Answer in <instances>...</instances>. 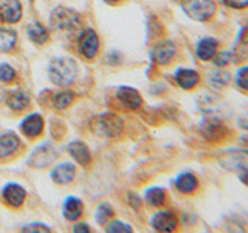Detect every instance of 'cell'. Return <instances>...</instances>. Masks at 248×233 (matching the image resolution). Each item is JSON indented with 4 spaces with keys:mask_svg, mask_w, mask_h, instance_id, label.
<instances>
[{
    "mask_svg": "<svg viewBox=\"0 0 248 233\" xmlns=\"http://www.w3.org/2000/svg\"><path fill=\"white\" fill-rule=\"evenodd\" d=\"M51 27L54 30H61L67 34H72L81 27V17L76 11L70 8L59 6L51 13Z\"/></svg>",
    "mask_w": 248,
    "mask_h": 233,
    "instance_id": "cell-4",
    "label": "cell"
},
{
    "mask_svg": "<svg viewBox=\"0 0 248 233\" xmlns=\"http://www.w3.org/2000/svg\"><path fill=\"white\" fill-rule=\"evenodd\" d=\"M183 13L194 22H209L217 13V3L214 0H180Z\"/></svg>",
    "mask_w": 248,
    "mask_h": 233,
    "instance_id": "cell-1",
    "label": "cell"
},
{
    "mask_svg": "<svg viewBox=\"0 0 248 233\" xmlns=\"http://www.w3.org/2000/svg\"><path fill=\"white\" fill-rule=\"evenodd\" d=\"M151 225L158 232H172L177 229V216L172 212H157L151 219Z\"/></svg>",
    "mask_w": 248,
    "mask_h": 233,
    "instance_id": "cell-9",
    "label": "cell"
},
{
    "mask_svg": "<svg viewBox=\"0 0 248 233\" xmlns=\"http://www.w3.org/2000/svg\"><path fill=\"white\" fill-rule=\"evenodd\" d=\"M22 132L28 137H36L42 132L44 129V120L41 115L33 114V115H28L25 120L22 121Z\"/></svg>",
    "mask_w": 248,
    "mask_h": 233,
    "instance_id": "cell-16",
    "label": "cell"
},
{
    "mask_svg": "<svg viewBox=\"0 0 248 233\" xmlns=\"http://www.w3.org/2000/svg\"><path fill=\"white\" fill-rule=\"evenodd\" d=\"M144 199L151 207H161L166 200V193L160 186H154V188H149L146 191Z\"/></svg>",
    "mask_w": 248,
    "mask_h": 233,
    "instance_id": "cell-23",
    "label": "cell"
},
{
    "mask_svg": "<svg viewBox=\"0 0 248 233\" xmlns=\"http://www.w3.org/2000/svg\"><path fill=\"white\" fill-rule=\"evenodd\" d=\"M23 232H50V227L44 224H30L23 227Z\"/></svg>",
    "mask_w": 248,
    "mask_h": 233,
    "instance_id": "cell-34",
    "label": "cell"
},
{
    "mask_svg": "<svg viewBox=\"0 0 248 233\" xmlns=\"http://www.w3.org/2000/svg\"><path fill=\"white\" fill-rule=\"evenodd\" d=\"M213 62L216 67L219 68H225L227 66H230L231 62H234V54H232L231 50H223V51H217L216 56L213 58Z\"/></svg>",
    "mask_w": 248,
    "mask_h": 233,
    "instance_id": "cell-27",
    "label": "cell"
},
{
    "mask_svg": "<svg viewBox=\"0 0 248 233\" xmlns=\"http://www.w3.org/2000/svg\"><path fill=\"white\" fill-rule=\"evenodd\" d=\"M16 41H17V36H16L14 31L0 28V53L11 50L16 45Z\"/></svg>",
    "mask_w": 248,
    "mask_h": 233,
    "instance_id": "cell-26",
    "label": "cell"
},
{
    "mask_svg": "<svg viewBox=\"0 0 248 233\" xmlns=\"http://www.w3.org/2000/svg\"><path fill=\"white\" fill-rule=\"evenodd\" d=\"M98 131L106 137H115L121 132V120L112 114L103 115L98 118Z\"/></svg>",
    "mask_w": 248,
    "mask_h": 233,
    "instance_id": "cell-11",
    "label": "cell"
},
{
    "mask_svg": "<svg viewBox=\"0 0 248 233\" xmlns=\"http://www.w3.org/2000/svg\"><path fill=\"white\" fill-rule=\"evenodd\" d=\"M76 233H89L90 232V229H89V225L87 224H78V225H75V229H73Z\"/></svg>",
    "mask_w": 248,
    "mask_h": 233,
    "instance_id": "cell-35",
    "label": "cell"
},
{
    "mask_svg": "<svg viewBox=\"0 0 248 233\" xmlns=\"http://www.w3.org/2000/svg\"><path fill=\"white\" fill-rule=\"evenodd\" d=\"M230 81H231V75L228 70H225V68H217L208 73V84L214 89L227 87Z\"/></svg>",
    "mask_w": 248,
    "mask_h": 233,
    "instance_id": "cell-19",
    "label": "cell"
},
{
    "mask_svg": "<svg viewBox=\"0 0 248 233\" xmlns=\"http://www.w3.org/2000/svg\"><path fill=\"white\" fill-rule=\"evenodd\" d=\"M113 212H112V208L108 204H101L96 210V219H98V224H106L108 219L112 217Z\"/></svg>",
    "mask_w": 248,
    "mask_h": 233,
    "instance_id": "cell-30",
    "label": "cell"
},
{
    "mask_svg": "<svg viewBox=\"0 0 248 233\" xmlns=\"http://www.w3.org/2000/svg\"><path fill=\"white\" fill-rule=\"evenodd\" d=\"M73 101V93L70 92H61V93H56V95L53 97V103L58 109H65L72 104Z\"/></svg>",
    "mask_w": 248,
    "mask_h": 233,
    "instance_id": "cell-29",
    "label": "cell"
},
{
    "mask_svg": "<svg viewBox=\"0 0 248 233\" xmlns=\"http://www.w3.org/2000/svg\"><path fill=\"white\" fill-rule=\"evenodd\" d=\"M174 80L178 84V87H182L183 90H192L199 85L200 75L192 68H177L174 73Z\"/></svg>",
    "mask_w": 248,
    "mask_h": 233,
    "instance_id": "cell-7",
    "label": "cell"
},
{
    "mask_svg": "<svg viewBox=\"0 0 248 233\" xmlns=\"http://www.w3.org/2000/svg\"><path fill=\"white\" fill-rule=\"evenodd\" d=\"M234 83L236 85L244 92H248V67H239L236 70V76H234Z\"/></svg>",
    "mask_w": 248,
    "mask_h": 233,
    "instance_id": "cell-28",
    "label": "cell"
},
{
    "mask_svg": "<svg viewBox=\"0 0 248 233\" xmlns=\"http://www.w3.org/2000/svg\"><path fill=\"white\" fill-rule=\"evenodd\" d=\"M107 232L110 233H116V232H132V227L124 222H120V221H113L110 225H107Z\"/></svg>",
    "mask_w": 248,
    "mask_h": 233,
    "instance_id": "cell-33",
    "label": "cell"
},
{
    "mask_svg": "<svg viewBox=\"0 0 248 233\" xmlns=\"http://www.w3.org/2000/svg\"><path fill=\"white\" fill-rule=\"evenodd\" d=\"M239 181L242 182L245 186H248V171H244V173H239Z\"/></svg>",
    "mask_w": 248,
    "mask_h": 233,
    "instance_id": "cell-36",
    "label": "cell"
},
{
    "mask_svg": "<svg viewBox=\"0 0 248 233\" xmlns=\"http://www.w3.org/2000/svg\"><path fill=\"white\" fill-rule=\"evenodd\" d=\"M175 53H177L175 44L170 41H166V42L155 45L151 51V56H152V61L157 62L158 66H166L175 58Z\"/></svg>",
    "mask_w": 248,
    "mask_h": 233,
    "instance_id": "cell-6",
    "label": "cell"
},
{
    "mask_svg": "<svg viewBox=\"0 0 248 233\" xmlns=\"http://www.w3.org/2000/svg\"><path fill=\"white\" fill-rule=\"evenodd\" d=\"M118 100L126 106L127 109H138L143 104L141 95L138 93V90L132 89V87H120L118 89Z\"/></svg>",
    "mask_w": 248,
    "mask_h": 233,
    "instance_id": "cell-15",
    "label": "cell"
},
{
    "mask_svg": "<svg viewBox=\"0 0 248 233\" xmlns=\"http://www.w3.org/2000/svg\"><path fill=\"white\" fill-rule=\"evenodd\" d=\"M68 152L73 155L75 160L76 162H79L81 165H89L92 157H90V151H89V148L85 146L84 143L81 142H73V143H70L68 146Z\"/></svg>",
    "mask_w": 248,
    "mask_h": 233,
    "instance_id": "cell-20",
    "label": "cell"
},
{
    "mask_svg": "<svg viewBox=\"0 0 248 233\" xmlns=\"http://www.w3.org/2000/svg\"><path fill=\"white\" fill-rule=\"evenodd\" d=\"M220 2L230 8V10H234V11H242L248 8V0H220Z\"/></svg>",
    "mask_w": 248,
    "mask_h": 233,
    "instance_id": "cell-31",
    "label": "cell"
},
{
    "mask_svg": "<svg viewBox=\"0 0 248 233\" xmlns=\"http://www.w3.org/2000/svg\"><path fill=\"white\" fill-rule=\"evenodd\" d=\"M64 216L68 221H75L81 216L82 213V202L78 198H68L64 204Z\"/></svg>",
    "mask_w": 248,
    "mask_h": 233,
    "instance_id": "cell-21",
    "label": "cell"
},
{
    "mask_svg": "<svg viewBox=\"0 0 248 233\" xmlns=\"http://www.w3.org/2000/svg\"><path fill=\"white\" fill-rule=\"evenodd\" d=\"M50 80L56 85H70L78 75L76 62L70 58H58L53 59L48 68Z\"/></svg>",
    "mask_w": 248,
    "mask_h": 233,
    "instance_id": "cell-2",
    "label": "cell"
},
{
    "mask_svg": "<svg viewBox=\"0 0 248 233\" xmlns=\"http://www.w3.org/2000/svg\"><path fill=\"white\" fill-rule=\"evenodd\" d=\"M14 76H16V72H14V68L11 66H8V64L0 66V81L10 83V81L14 80Z\"/></svg>",
    "mask_w": 248,
    "mask_h": 233,
    "instance_id": "cell-32",
    "label": "cell"
},
{
    "mask_svg": "<svg viewBox=\"0 0 248 233\" xmlns=\"http://www.w3.org/2000/svg\"><path fill=\"white\" fill-rule=\"evenodd\" d=\"M22 16V6L19 0H3L0 5V19L8 23H16Z\"/></svg>",
    "mask_w": 248,
    "mask_h": 233,
    "instance_id": "cell-13",
    "label": "cell"
},
{
    "mask_svg": "<svg viewBox=\"0 0 248 233\" xmlns=\"http://www.w3.org/2000/svg\"><path fill=\"white\" fill-rule=\"evenodd\" d=\"M75 171L76 168L73 163H61V165H58L51 171V177H53V181L58 183H68L73 181Z\"/></svg>",
    "mask_w": 248,
    "mask_h": 233,
    "instance_id": "cell-18",
    "label": "cell"
},
{
    "mask_svg": "<svg viewBox=\"0 0 248 233\" xmlns=\"http://www.w3.org/2000/svg\"><path fill=\"white\" fill-rule=\"evenodd\" d=\"M19 148V138L13 134L0 135V157H8Z\"/></svg>",
    "mask_w": 248,
    "mask_h": 233,
    "instance_id": "cell-22",
    "label": "cell"
},
{
    "mask_svg": "<svg viewBox=\"0 0 248 233\" xmlns=\"http://www.w3.org/2000/svg\"><path fill=\"white\" fill-rule=\"evenodd\" d=\"M217 51H219V41L214 37H203L197 42L196 54L200 61H213Z\"/></svg>",
    "mask_w": 248,
    "mask_h": 233,
    "instance_id": "cell-10",
    "label": "cell"
},
{
    "mask_svg": "<svg viewBox=\"0 0 248 233\" xmlns=\"http://www.w3.org/2000/svg\"><path fill=\"white\" fill-rule=\"evenodd\" d=\"M107 2H112L113 3V2H120V0H107Z\"/></svg>",
    "mask_w": 248,
    "mask_h": 233,
    "instance_id": "cell-37",
    "label": "cell"
},
{
    "mask_svg": "<svg viewBox=\"0 0 248 233\" xmlns=\"http://www.w3.org/2000/svg\"><path fill=\"white\" fill-rule=\"evenodd\" d=\"M199 131L202 137L213 143L220 142L228 135V128L225 126L223 120L216 115H206V118H203V121L200 123Z\"/></svg>",
    "mask_w": 248,
    "mask_h": 233,
    "instance_id": "cell-5",
    "label": "cell"
},
{
    "mask_svg": "<svg viewBox=\"0 0 248 233\" xmlns=\"http://www.w3.org/2000/svg\"><path fill=\"white\" fill-rule=\"evenodd\" d=\"M8 106H10L13 111H23L28 104H30V97L25 92H13L10 97H8Z\"/></svg>",
    "mask_w": 248,
    "mask_h": 233,
    "instance_id": "cell-24",
    "label": "cell"
},
{
    "mask_svg": "<svg viewBox=\"0 0 248 233\" xmlns=\"http://www.w3.org/2000/svg\"><path fill=\"white\" fill-rule=\"evenodd\" d=\"M3 198L11 207H20L23 199H25V190L20 185L10 183L3 188Z\"/></svg>",
    "mask_w": 248,
    "mask_h": 233,
    "instance_id": "cell-17",
    "label": "cell"
},
{
    "mask_svg": "<svg viewBox=\"0 0 248 233\" xmlns=\"http://www.w3.org/2000/svg\"><path fill=\"white\" fill-rule=\"evenodd\" d=\"M99 49V41L98 36L93 30H85L81 39H79V50L87 59H93L96 56Z\"/></svg>",
    "mask_w": 248,
    "mask_h": 233,
    "instance_id": "cell-8",
    "label": "cell"
},
{
    "mask_svg": "<svg viewBox=\"0 0 248 233\" xmlns=\"http://www.w3.org/2000/svg\"><path fill=\"white\" fill-rule=\"evenodd\" d=\"M232 54H234V62L245 61L248 58V23L239 30L237 37L232 47Z\"/></svg>",
    "mask_w": 248,
    "mask_h": 233,
    "instance_id": "cell-12",
    "label": "cell"
},
{
    "mask_svg": "<svg viewBox=\"0 0 248 233\" xmlns=\"http://www.w3.org/2000/svg\"><path fill=\"white\" fill-rule=\"evenodd\" d=\"M27 34L33 42L36 44H44L48 39V33L46 30L41 25V23H31L27 28Z\"/></svg>",
    "mask_w": 248,
    "mask_h": 233,
    "instance_id": "cell-25",
    "label": "cell"
},
{
    "mask_svg": "<svg viewBox=\"0 0 248 233\" xmlns=\"http://www.w3.org/2000/svg\"><path fill=\"white\" fill-rule=\"evenodd\" d=\"M220 168L230 173H244L248 171V150L244 148H231V150H223L217 155Z\"/></svg>",
    "mask_w": 248,
    "mask_h": 233,
    "instance_id": "cell-3",
    "label": "cell"
},
{
    "mask_svg": "<svg viewBox=\"0 0 248 233\" xmlns=\"http://www.w3.org/2000/svg\"><path fill=\"white\" fill-rule=\"evenodd\" d=\"M174 185H175L177 191H180L182 194H192L199 188V179L196 177V174L186 171V173H182L175 179Z\"/></svg>",
    "mask_w": 248,
    "mask_h": 233,
    "instance_id": "cell-14",
    "label": "cell"
}]
</instances>
